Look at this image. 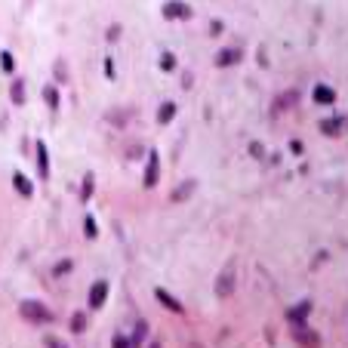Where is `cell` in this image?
<instances>
[{"instance_id": "d4e9b609", "label": "cell", "mask_w": 348, "mask_h": 348, "mask_svg": "<svg viewBox=\"0 0 348 348\" xmlns=\"http://www.w3.org/2000/svg\"><path fill=\"white\" fill-rule=\"evenodd\" d=\"M43 345H46V348H68V345H65L62 339H56V336H46V342H43Z\"/></svg>"}, {"instance_id": "7c38bea8", "label": "cell", "mask_w": 348, "mask_h": 348, "mask_svg": "<svg viewBox=\"0 0 348 348\" xmlns=\"http://www.w3.org/2000/svg\"><path fill=\"white\" fill-rule=\"evenodd\" d=\"M12 188L19 191L22 197H31V194H34V185H31V179H25L22 173H15V176H12Z\"/></svg>"}, {"instance_id": "7a4b0ae2", "label": "cell", "mask_w": 348, "mask_h": 348, "mask_svg": "<svg viewBox=\"0 0 348 348\" xmlns=\"http://www.w3.org/2000/svg\"><path fill=\"white\" fill-rule=\"evenodd\" d=\"M160 12H163V19H176V22H188L194 15V9L188 3H182V0H167Z\"/></svg>"}, {"instance_id": "44dd1931", "label": "cell", "mask_w": 348, "mask_h": 348, "mask_svg": "<svg viewBox=\"0 0 348 348\" xmlns=\"http://www.w3.org/2000/svg\"><path fill=\"white\" fill-rule=\"evenodd\" d=\"M89 194H93V173H86V179H83V188H80V200H89Z\"/></svg>"}, {"instance_id": "30bf717a", "label": "cell", "mask_w": 348, "mask_h": 348, "mask_svg": "<svg viewBox=\"0 0 348 348\" xmlns=\"http://www.w3.org/2000/svg\"><path fill=\"white\" fill-rule=\"evenodd\" d=\"M154 296H157V302H160L163 308H170V311H176V315H182V302H179L176 296H170V293L163 290V287H157V290H154Z\"/></svg>"}, {"instance_id": "603a6c76", "label": "cell", "mask_w": 348, "mask_h": 348, "mask_svg": "<svg viewBox=\"0 0 348 348\" xmlns=\"http://www.w3.org/2000/svg\"><path fill=\"white\" fill-rule=\"evenodd\" d=\"M83 231H86V237H96V234H99L96 219H93V216H86V219H83Z\"/></svg>"}, {"instance_id": "d6986e66", "label": "cell", "mask_w": 348, "mask_h": 348, "mask_svg": "<svg viewBox=\"0 0 348 348\" xmlns=\"http://www.w3.org/2000/svg\"><path fill=\"white\" fill-rule=\"evenodd\" d=\"M145 333H148V327H145V324H139V327H136V336L130 339V342H133V348H142V342H145Z\"/></svg>"}, {"instance_id": "7402d4cb", "label": "cell", "mask_w": 348, "mask_h": 348, "mask_svg": "<svg viewBox=\"0 0 348 348\" xmlns=\"http://www.w3.org/2000/svg\"><path fill=\"white\" fill-rule=\"evenodd\" d=\"M71 330H74V333H83V330H86V315H74V318H71Z\"/></svg>"}, {"instance_id": "8fae6325", "label": "cell", "mask_w": 348, "mask_h": 348, "mask_svg": "<svg viewBox=\"0 0 348 348\" xmlns=\"http://www.w3.org/2000/svg\"><path fill=\"white\" fill-rule=\"evenodd\" d=\"M315 102H321V105H333V102H336V89H333V86H327V83H318V86H315Z\"/></svg>"}, {"instance_id": "484cf974", "label": "cell", "mask_w": 348, "mask_h": 348, "mask_svg": "<svg viewBox=\"0 0 348 348\" xmlns=\"http://www.w3.org/2000/svg\"><path fill=\"white\" fill-rule=\"evenodd\" d=\"M114 348H133V342L126 336H114Z\"/></svg>"}, {"instance_id": "277c9868", "label": "cell", "mask_w": 348, "mask_h": 348, "mask_svg": "<svg viewBox=\"0 0 348 348\" xmlns=\"http://www.w3.org/2000/svg\"><path fill=\"white\" fill-rule=\"evenodd\" d=\"M234 293V265H225V271L219 274V281H216V296H231Z\"/></svg>"}, {"instance_id": "cb8c5ba5", "label": "cell", "mask_w": 348, "mask_h": 348, "mask_svg": "<svg viewBox=\"0 0 348 348\" xmlns=\"http://www.w3.org/2000/svg\"><path fill=\"white\" fill-rule=\"evenodd\" d=\"M160 68L163 71H173L176 68V56H173V52H163V56H160Z\"/></svg>"}, {"instance_id": "4fadbf2b", "label": "cell", "mask_w": 348, "mask_h": 348, "mask_svg": "<svg viewBox=\"0 0 348 348\" xmlns=\"http://www.w3.org/2000/svg\"><path fill=\"white\" fill-rule=\"evenodd\" d=\"M37 170H40V179L49 176V154H46V145L37 142Z\"/></svg>"}, {"instance_id": "ffe728a7", "label": "cell", "mask_w": 348, "mask_h": 348, "mask_svg": "<svg viewBox=\"0 0 348 348\" xmlns=\"http://www.w3.org/2000/svg\"><path fill=\"white\" fill-rule=\"evenodd\" d=\"M0 68H3L6 71V74H12V68H15V62H12V56H9V52L3 49V52H0Z\"/></svg>"}, {"instance_id": "83f0119b", "label": "cell", "mask_w": 348, "mask_h": 348, "mask_svg": "<svg viewBox=\"0 0 348 348\" xmlns=\"http://www.w3.org/2000/svg\"><path fill=\"white\" fill-rule=\"evenodd\" d=\"M151 348H160V342H151Z\"/></svg>"}, {"instance_id": "52a82bcc", "label": "cell", "mask_w": 348, "mask_h": 348, "mask_svg": "<svg viewBox=\"0 0 348 348\" xmlns=\"http://www.w3.org/2000/svg\"><path fill=\"white\" fill-rule=\"evenodd\" d=\"M108 299V281H96L89 287V308H102Z\"/></svg>"}, {"instance_id": "3957f363", "label": "cell", "mask_w": 348, "mask_h": 348, "mask_svg": "<svg viewBox=\"0 0 348 348\" xmlns=\"http://www.w3.org/2000/svg\"><path fill=\"white\" fill-rule=\"evenodd\" d=\"M157 179H160V157H157V151L151 148L148 151V167H145V188H154L157 185Z\"/></svg>"}, {"instance_id": "9c48e42d", "label": "cell", "mask_w": 348, "mask_h": 348, "mask_svg": "<svg viewBox=\"0 0 348 348\" xmlns=\"http://www.w3.org/2000/svg\"><path fill=\"white\" fill-rule=\"evenodd\" d=\"M345 126H348V117H327V120H321V133L339 136V133H345Z\"/></svg>"}, {"instance_id": "5b68a950", "label": "cell", "mask_w": 348, "mask_h": 348, "mask_svg": "<svg viewBox=\"0 0 348 348\" xmlns=\"http://www.w3.org/2000/svg\"><path fill=\"white\" fill-rule=\"evenodd\" d=\"M308 315H311V302H299L287 311V321H290V327H305Z\"/></svg>"}, {"instance_id": "8992f818", "label": "cell", "mask_w": 348, "mask_h": 348, "mask_svg": "<svg viewBox=\"0 0 348 348\" xmlns=\"http://www.w3.org/2000/svg\"><path fill=\"white\" fill-rule=\"evenodd\" d=\"M293 339H296L302 348H321V336L305 330V327H293Z\"/></svg>"}, {"instance_id": "9a60e30c", "label": "cell", "mask_w": 348, "mask_h": 348, "mask_svg": "<svg viewBox=\"0 0 348 348\" xmlns=\"http://www.w3.org/2000/svg\"><path fill=\"white\" fill-rule=\"evenodd\" d=\"M43 102L56 111V108H59V89L56 86H43Z\"/></svg>"}, {"instance_id": "ba28073f", "label": "cell", "mask_w": 348, "mask_h": 348, "mask_svg": "<svg viewBox=\"0 0 348 348\" xmlns=\"http://www.w3.org/2000/svg\"><path fill=\"white\" fill-rule=\"evenodd\" d=\"M241 59H244V49L228 46V49H222V52L216 56V65H219V68H228V65H237Z\"/></svg>"}, {"instance_id": "4316f807", "label": "cell", "mask_w": 348, "mask_h": 348, "mask_svg": "<svg viewBox=\"0 0 348 348\" xmlns=\"http://www.w3.org/2000/svg\"><path fill=\"white\" fill-rule=\"evenodd\" d=\"M105 74L114 77V62H111V59H105Z\"/></svg>"}, {"instance_id": "2e32d148", "label": "cell", "mask_w": 348, "mask_h": 348, "mask_svg": "<svg viewBox=\"0 0 348 348\" xmlns=\"http://www.w3.org/2000/svg\"><path fill=\"white\" fill-rule=\"evenodd\" d=\"M9 96H12V102H15V105H25V83H22V80H12Z\"/></svg>"}, {"instance_id": "ac0fdd59", "label": "cell", "mask_w": 348, "mask_h": 348, "mask_svg": "<svg viewBox=\"0 0 348 348\" xmlns=\"http://www.w3.org/2000/svg\"><path fill=\"white\" fill-rule=\"evenodd\" d=\"M191 191H194V182H185V185H179V188L173 191V200H185Z\"/></svg>"}, {"instance_id": "5bb4252c", "label": "cell", "mask_w": 348, "mask_h": 348, "mask_svg": "<svg viewBox=\"0 0 348 348\" xmlns=\"http://www.w3.org/2000/svg\"><path fill=\"white\" fill-rule=\"evenodd\" d=\"M176 117V102H163L157 108V123H170Z\"/></svg>"}, {"instance_id": "6da1fadb", "label": "cell", "mask_w": 348, "mask_h": 348, "mask_svg": "<svg viewBox=\"0 0 348 348\" xmlns=\"http://www.w3.org/2000/svg\"><path fill=\"white\" fill-rule=\"evenodd\" d=\"M19 315H22L25 321H31V324H49V321H52V311H49L43 302H34V299H28V302L19 305Z\"/></svg>"}, {"instance_id": "e0dca14e", "label": "cell", "mask_w": 348, "mask_h": 348, "mask_svg": "<svg viewBox=\"0 0 348 348\" xmlns=\"http://www.w3.org/2000/svg\"><path fill=\"white\" fill-rule=\"evenodd\" d=\"M71 268H74V262H71V259H62V262H56V265H52V274H56V278H65V274H68Z\"/></svg>"}]
</instances>
